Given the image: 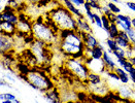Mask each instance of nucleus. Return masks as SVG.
Instances as JSON below:
<instances>
[{"mask_svg":"<svg viewBox=\"0 0 135 103\" xmlns=\"http://www.w3.org/2000/svg\"><path fill=\"white\" fill-rule=\"evenodd\" d=\"M59 52L65 58H75L85 60L86 46L79 31L61 30L59 31L58 41Z\"/></svg>","mask_w":135,"mask_h":103,"instance_id":"obj_1","label":"nucleus"},{"mask_svg":"<svg viewBox=\"0 0 135 103\" xmlns=\"http://www.w3.org/2000/svg\"><path fill=\"white\" fill-rule=\"evenodd\" d=\"M32 35L34 39L44 41L50 46H57L59 41V30L47 19L38 16L32 20Z\"/></svg>","mask_w":135,"mask_h":103,"instance_id":"obj_2","label":"nucleus"},{"mask_svg":"<svg viewBox=\"0 0 135 103\" xmlns=\"http://www.w3.org/2000/svg\"><path fill=\"white\" fill-rule=\"evenodd\" d=\"M46 19L53 24L59 31L74 30L78 31L76 18L68 11L63 4H57L46 13Z\"/></svg>","mask_w":135,"mask_h":103,"instance_id":"obj_3","label":"nucleus"},{"mask_svg":"<svg viewBox=\"0 0 135 103\" xmlns=\"http://www.w3.org/2000/svg\"><path fill=\"white\" fill-rule=\"evenodd\" d=\"M24 80L36 91L45 93L46 91L56 87L50 75L39 68H31L25 75Z\"/></svg>","mask_w":135,"mask_h":103,"instance_id":"obj_4","label":"nucleus"},{"mask_svg":"<svg viewBox=\"0 0 135 103\" xmlns=\"http://www.w3.org/2000/svg\"><path fill=\"white\" fill-rule=\"evenodd\" d=\"M64 66L72 76H74L75 79H78L83 82H87L90 70L85 64L84 59L66 58L64 60Z\"/></svg>","mask_w":135,"mask_h":103,"instance_id":"obj_5","label":"nucleus"},{"mask_svg":"<svg viewBox=\"0 0 135 103\" xmlns=\"http://www.w3.org/2000/svg\"><path fill=\"white\" fill-rule=\"evenodd\" d=\"M49 47L51 46L37 39H34L29 45V50L36 59L37 65H46L50 63L51 59L53 58V54L51 55V51L49 50Z\"/></svg>","mask_w":135,"mask_h":103,"instance_id":"obj_6","label":"nucleus"},{"mask_svg":"<svg viewBox=\"0 0 135 103\" xmlns=\"http://www.w3.org/2000/svg\"><path fill=\"white\" fill-rule=\"evenodd\" d=\"M16 27L17 33H20L25 36L32 34V20L23 12L19 13V21L16 24Z\"/></svg>","mask_w":135,"mask_h":103,"instance_id":"obj_7","label":"nucleus"},{"mask_svg":"<svg viewBox=\"0 0 135 103\" xmlns=\"http://www.w3.org/2000/svg\"><path fill=\"white\" fill-rule=\"evenodd\" d=\"M19 13L20 12L18 11H16L15 8L11 7L9 5H5L3 7V11L0 13V21H6L9 23L16 24L19 21Z\"/></svg>","mask_w":135,"mask_h":103,"instance_id":"obj_8","label":"nucleus"},{"mask_svg":"<svg viewBox=\"0 0 135 103\" xmlns=\"http://www.w3.org/2000/svg\"><path fill=\"white\" fill-rule=\"evenodd\" d=\"M12 50H15L13 36L0 34V56L3 54H8Z\"/></svg>","mask_w":135,"mask_h":103,"instance_id":"obj_9","label":"nucleus"},{"mask_svg":"<svg viewBox=\"0 0 135 103\" xmlns=\"http://www.w3.org/2000/svg\"><path fill=\"white\" fill-rule=\"evenodd\" d=\"M44 96H45V100L49 103H63L60 91L56 87L44 93Z\"/></svg>","mask_w":135,"mask_h":103,"instance_id":"obj_10","label":"nucleus"},{"mask_svg":"<svg viewBox=\"0 0 135 103\" xmlns=\"http://www.w3.org/2000/svg\"><path fill=\"white\" fill-rule=\"evenodd\" d=\"M104 46L101 43H99L98 46L94 48H86L85 50V57H90L95 60H100L102 59L103 53H104Z\"/></svg>","mask_w":135,"mask_h":103,"instance_id":"obj_11","label":"nucleus"},{"mask_svg":"<svg viewBox=\"0 0 135 103\" xmlns=\"http://www.w3.org/2000/svg\"><path fill=\"white\" fill-rule=\"evenodd\" d=\"M17 33V27L16 25L6 21H0V34L15 36Z\"/></svg>","mask_w":135,"mask_h":103,"instance_id":"obj_12","label":"nucleus"},{"mask_svg":"<svg viewBox=\"0 0 135 103\" xmlns=\"http://www.w3.org/2000/svg\"><path fill=\"white\" fill-rule=\"evenodd\" d=\"M80 32V31H79ZM81 37H83V41L85 43L86 48H94L98 46L100 42L98 41V39L93 35V33H85V32H80Z\"/></svg>","mask_w":135,"mask_h":103,"instance_id":"obj_13","label":"nucleus"},{"mask_svg":"<svg viewBox=\"0 0 135 103\" xmlns=\"http://www.w3.org/2000/svg\"><path fill=\"white\" fill-rule=\"evenodd\" d=\"M114 40L117 41L118 46L123 47V48H128L129 46H131V42H130V38L128 36V33L124 31V30H120L119 35L114 38Z\"/></svg>","mask_w":135,"mask_h":103,"instance_id":"obj_14","label":"nucleus"},{"mask_svg":"<svg viewBox=\"0 0 135 103\" xmlns=\"http://www.w3.org/2000/svg\"><path fill=\"white\" fill-rule=\"evenodd\" d=\"M76 22H78V31L85 32V33H93V29L91 27L90 23L85 17L76 18Z\"/></svg>","mask_w":135,"mask_h":103,"instance_id":"obj_15","label":"nucleus"},{"mask_svg":"<svg viewBox=\"0 0 135 103\" xmlns=\"http://www.w3.org/2000/svg\"><path fill=\"white\" fill-rule=\"evenodd\" d=\"M61 1H62L63 5H64L75 18H83V17H85V16L83 14V12L79 11V7H76V6L71 2V0H61Z\"/></svg>","mask_w":135,"mask_h":103,"instance_id":"obj_16","label":"nucleus"},{"mask_svg":"<svg viewBox=\"0 0 135 103\" xmlns=\"http://www.w3.org/2000/svg\"><path fill=\"white\" fill-rule=\"evenodd\" d=\"M102 61H103V63L105 65L106 70H114L115 67H117L115 62L113 60V58L110 57V55H109V53L107 51H104L103 56H102Z\"/></svg>","mask_w":135,"mask_h":103,"instance_id":"obj_17","label":"nucleus"},{"mask_svg":"<svg viewBox=\"0 0 135 103\" xmlns=\"http://www.w3.org/2000/svg\"><path fill=\"white\" fill-rule=\"evenodd\" d=\"M104 80L102 79V76L98 73H94V72H90L89 75H88V80H87V82L88 86H98L102 84Z\"/></svg>","mask_w":135,"mask_h":103,"instance_id":"obj_18","label":"nucleus"},{"mask_svg":"<svg viewBox=\"0 0 135 103\" xmlns=\"http://www.w3.org/2000/svg\"><path fill=\"white\" fill-rule=\"evenodd\" d=\"M118 94L123 99H129L133 95V91L130 87H128V85L122 84V86L118 88Z\"/></svg>","mask_w":135,"mask_h":103,"instance_id":"obj_19","label":"nucleus"},{"mask_svg":"<svg viewBox=\"0 0 135 103\" xmlns=\"http://www.w3.org/2000/svg\"><path fill=\"white\" fill-rule=\"evenodd\" d=\"M114 72L118 74L119 79H120V82L124 84V85H128L129 81H130V77H129V74L125 71L124 69L120 66H117L114 69Z\"/></svg>","mask_w":135,"mask_h":103,"instance_id":"obj_20","label":"nucleus"},{"mask_svg":"<svg viewBox=\"0 0 135 103\" xmlns=\"http://www.w3.org/2000/svg\"><path fill=\"white\" fill-rule=\"evenodd\" d=\"M119 32H120V28L119 26L115 23H110L109 25V29L108 31L106 32L107 35H108V38H112V39H114L118 35H119Z\"/></svg>","mask_w":135,"mask_h":103,"instance_id":"obj_21","label":"nucleus"},{"mask_svg":"<svg viewBox=\"0 0 135 103\" xmlns=\"http://www.w3.org/2000/svg\"><path fill=\"white\" fill-rule=\"evenodd\" d=\"M117 19L121 22L125 23L129 28H132V24H131V18L129 16H126V14H123V13H117Z\"/></svg>","mask_w":135,"mask_h":103,"instance_id":"obj_22","label":"nucleus"},{"mask_svg":"<svg viewBox=\"0 0 135 103\" xmlns=\"http://www.w3.org/2000/svg\"><path fill=\"white\" fill-rule=\"evenodd\" d=\"M105 43H106V46L108 47V50L112 51V52H115L118 50V47H119L117 41L114 39H112V38H107L106 41H105Z\"/></svg>","mask_w":135,"mask_h":103,"instance_id":"obj_23","label":"nucleus"},{"mask_svg":"<svg viewBox=\"0 0 135 103\" xmlns=\"http://www.w3.org/2000/svg\"><path fill=\"white\" fill-rule=\"evenodd\" d=\"M106 6L109 8V11H110V12H113V13H115V14L121 12L120 7H119V6H118L115 3H113V2H109V1H108V2L106 3Z\"/></svg>","mask_w":135,"mask_h":103,"instance_id":"obj_24","label":"nucleus"},{"mask_svg":"<svg viewBox=\"0 0 135 103\" xmlns=\"http://www.w3.org/2000/svg\"><path fill=\"white\" fill-rule=\"evenodd\" d=\"M100 17H101L102 25H103V30H104L105 32H107V31H108V29H109L110 21H109V20H108V18H107L106 16H104V14H101Z\"/></svg>","mask_w":135,"mask_h":103,"instance_id":"obj_25","label":"nucleus"},{"mask_svg":"<svg viewBox=\"0 0 135 103\" xmlns=\"http://www.w3.org/2000/svg\"><path fill=\"white\" fill-rule=\"evenodd\" d=\"M89 3H90L92 9H96V11H98V12L101 13V6L102 5H101V3H100V1H98V0H91ZM101 14H100V16H101Z\"/></svg>","mask_w":135,"mask_h":103,"instance_id":"obj_26","label":"nucleus"},{"mask_svg":"<svg viewBox=\"0 0 135 103\" xmlns=\"http://www.w3.org/2000/svg\"><path fill=\"white\" fill-rule=\"evenodd\" d=\"M120 67H122V68L124 69V70L126 71V72H127V73H129V72H130L132 69L134 68L135 66H134V65H132V64H131V63L128 61V59H127V60L125 61L124 63H123V64H122Z\"/></svg>","mask_w":135,"mask_h":103,"instance_id":"obj_27","label":"nucleus"},{"mask_svg":"<svg viewBox=\"0 0 135 103\" xmlns=\"http://www.w3.org/2000/svg\"><path fill=\"white\" fill-rule=\"evenodd\" d=\"M94 21H95V25H96L98 28L103 29V25H102V21H101V17H100V14L94 12Z\"/></svg>","mask_w":135,"mask_h":103,"instance_id":"obj_28","label":"nucleus"},{"mask_svg":"<svg viewBox=\"0 0 135 103\" xmlns=\"http://www.w3.org/2000/svg\"><path fill=\"white\" fill-rule=\"evenodd\" d=\"M86 12V17L88 18V20L90 21L92 24H95V21H94V12L93 11H88Z\"/></svg>","mask_w":135,"mask_h":103,"instance_id":"obj_29","label":"nucleus"},{"mask_svg":"<svg viewBox=\"0 0 135 103\" xmlns=\"http://www.w3.org/2000/svg\"><path fill=\"white\" fill-rule=\"evenodd\" d=\"M11 100V101H13V100H16L17 99V97H16V95L15 94H12V93H4V100Z\"/></svg>","mask_w":135,"mask_h":103,"instance_id":"obj_30","label":"nucleus"},{"mask_svg":"<svg viewBox=\"0 0 135 103\" xmlns=\"http://www.w3.org/2000/svg\"><path fill=\"white\" fill-rule=\"evenodd\" d=\"M71 2H72L76 7H80V6H83V5L85 4L86 0H71Z\"/></svg>","mask_w":135,"mask_h":103,"instance_id":"obj_31","label":"nucleus"},{"mask_svg":"<svg viewBox=\"0 0 135 103\" xmlns=\"http://www.w3.org/2000/svg\"><path fill=\"white\" fill-rule=\"evenodd\" d=\"M128 74H129L130 80H132V81H133V82L135 84V67L133 69H132V70H131V71H130V72H129Z\"/></svg>","mask_w":135,"mask_h":103,"instance_id":"obj_32","label":"nucleus"},{"mask_svg":"<svg viewBox=\"0 0 135 103\" xmlns=\"http://www.w3.org/2000/svg\"><path fill=\"white\" fill-rule=\"evenodd\" d=\"M126 5L128 6V8H130L132 12H135V2H127Z\"/></svg>","mask_w":135,"mask_h":103,"instance_id":"obj_33","label":"nucleus"},{"mask_svg":"<svg viewBox=\"0 0 135 103\" xmlns=\"http://www.w3.org/2000/svg\"><path fill=\"white\" fill-rule=\"evenodd\" d=\"M0 87H11V85L4 80H0Z\"/></svg>","mask_w":135,"mask_h":103,"instance_id":"obj_34","label":"nucleus"},{"mask_svg":"<svg viewBox=\"0 0 135 103\" xmlns=\"http://www.w3.org/2000/svg\"><path fill=\"white\" fill-rule=\"evenodd\" d=\"M127 59H128V61H129L132 65L135 66V57H129V58H127Z\"/></svg>","mask_w":135,"mask_h":103,"instance_id":"obj_35","label":"nucleus"},{"mask_svg":"<svg viewBox=\"0 0 135 103\" xmlns=\"http://www.w3.org/2000/svg\"><path fill=\"white\" fill-rule=\"evenodd\" d=\"M131 24H132V28L135 30V18L131 19Z\"/></svg>","mask_w":135,"mask_h":103,"instance_id":"obj_36","label":"nucleus"},{"mask_svg":"<svg viewBox=\"0 0 135 103\" xmlns=\"http://www.w3.org/2000/svg\"><path fill=\"white\" fill-rule=\"evenodd\" d=\"M5 77H6V79H8V80H11V81H12V82H13V81H15V80H13V79H12V77H11V76H9V75H8V74H5Z\"/></svg>","mask_w":135,"mask_h":103,"instance_id":"obj_37","label":"nucleus"},{"mask_svg":"<svg viewBox=\"0 0 135 103\" xmlns=\"http://www.w3.org/2000/svg\"><path fill=\"white\" fill-rule=\"evenodd\" d=\"M1 103H12V101H11V100H6V99H5V100H2Z\"/></svg>","mask_w":135,"mask_h":103,"instance_id":"obj_38","label":"nucleus"},{"mask_svg":"<svg viewBox=\"0 0 135 103\" xmlns=\"http://www.w3.org/2000/svg\"><path fill=\"white\" fill-rule=\"evenodd\" d=\"M63 103H79V102L73 101V100H68V101H65V102H63Z\"/></svg>","mask_w":135,"mask_h":103,"instance_id":"obj_39","label":"nucleus"},{"mask_svg":"<svg viewBox=\"0 0 135 103\" xmlns=\"http://www.w3.org/2000/svg\"><path fill=\"white\" fill-rule=\"evenodd\" d=\"M108 1H109V2H113V3H115V4L120 2V0H108Z\"/></svg>","mask_w":135,"mask_h":103,"instance_id":"obj_40","label":"nucleus"},{"mask_svg":"<svg viewBox=\"0 0 135 103\" xmlns=\"http://www.w3.org/2000/svg\"><path fill=\"white\" fill-rule=\"evenodd\" d=\"M12 103H22V102H21L19 99H16V100H13V101H12Z\"/></svg>","mask_w":135,"mask_h":103,"instance_id":"obj_41","label":"nucleus"},{"mask_svg":"<svg viewBox=\"0 0 135 103\" xmlns=\"http://www.w3.org/2000/svg\"><path fill=\"white\" fill-rule=\"evenodd\" d=\"M2 11H3V6H2V5H0V13L2 12Z\"/></svg>","mask_w":135,"mask_h":103,"instance_id":"obj_42","label":"nucleus"},{"mask_svg":"<svg viewBox=\"0 0 135 103\" xmlns=\"http://www.w3.org/2000/svg\"><path fill=\"white\" fill-rule=\"evenodd\" d=\"M98 1H100V2H105L106 0H98Z\"/></svg>","mask_w":135,"mask_h":103,"instance_id":"obj_43","label":"nucleus"},{"mask_svg":"<svg viewBox=\"0 0 135 103\" xmlns=\"http://www.w3.org/2000/svg\"><path fill=\"white\" fill-rule=\"evenodd\" d=\"M86 1H87V2H90L91 0H86Z\"/></svg>","mask_w":135,"mask_h":103,"instance_id":"obj_44","label":"nucleus"}]
</instances>
